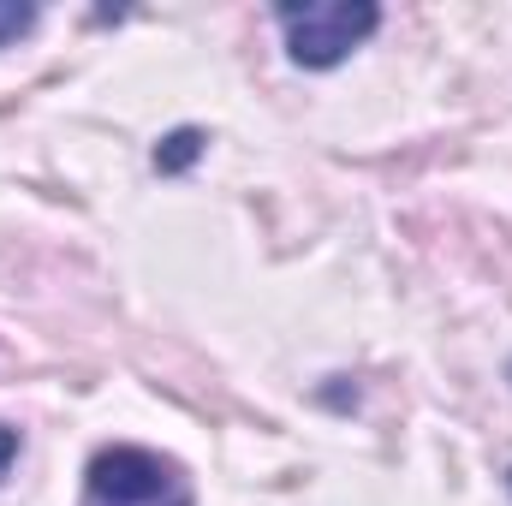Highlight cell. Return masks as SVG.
Instances as JSON below:
<instances>
[{
	"mask_svg": "<svg viewBox=\"0 0 512 506\" xmlns=\"http://www.w3.org/2000/svg\"><path fill=\"white\" fill-rule=\"evenodd\" d=\"M274 24L286 36V60L292 66L334 72L382 30V6L376 0H280Z\"/></svg>",
	"mask_w": 512,
	"mask_h": 506,
	"instance_id": "6da1fadb",
	"label": "cell"
},
{
	"mask_svg": "<svg viewBox=\"0 0 512 506\" xmlns=\"http://www.w3.org/2000/svg\"><path fill=\"white\" fill-rule=\"evenodd\" d=\"M203 149H209V131H203V126H173L167 137H161V143H155L149 167L173 179V173H191V167L203 161Z\"/></svg>",
	"mask_w": 512,
	"mask_h": 506,
	"instance_id": "3957f363",
	"label": "cell"
},
{
	"mask_svg": "<svg viewBox=\"0 0 512 506\" xmlns=\"http://www.w3.org/2000/svg\"><path fill=\"white\" fill-rule=\"evenodd\" d=\"M36 18H42V12H36L30 0H0V48H12L18 36H30Z\"/></svg>",
	"mask_w": 512,
	"mask_h": 506,
	"instance_id": "277c9868",
	"label": "cell"
},
{
	"mask_svg": "<svg viewBox=\"0 0 512 506\" xmlns=\"http://www.w3.org/2000/svg\"><path fill=\"white\" fill-rule=\"evenodd\" d=\"M78 506H197V489H191L179 459H167L155 447L114 441V447L90 453Z\"/></svg>",
	"mask_w": 512,
	"mask_h": 506,
	"instance_id": "7a4b0ae2",
	"label": "cell"
},
{
	"mask_svg": "<svg viewBox=\"0 0 512 506\" xmlns=\"http://www.w3.org/2000/svg\"><path fill=\"white\" fill-rule=\"evenodd\" d=\"M18 447H24V435H18L12 423H0V477L12 471V459H18Z\"/></svg>",
	"mask_w": 512,
	"mask_h": 506,
	"instance_id": "5b68a950",
	"label": "cell"
},
{
	"mask_svg": "<svg viewBox=\"0 0 512 506\" xmlns=\"http://www.w3.org/2000/svg\"><path fill=\"white\" fill-rule=\"evenodd\" d=\"M507 495H512V471H507Z\"/></svg>",
	"mask_w": 512,
	"mask_h": 506,
	"instance_id": "8992f818",
	"label": "cell"
}]
</instances>
